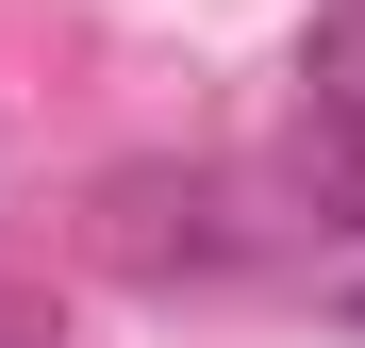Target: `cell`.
Instances as JSON below:
<instances>
[{"label": "cell", "mask_w": 365, "mask_h": 348, "mask_svg": "<svg viewBox=\"0 0 365 348\" xmlns=\"http://www.w3.org/2000/svg\"><path fill=\"white\" fill-rule=\"evenodd\" d=\"M299 83H316V133H365V0H332V17H316Z\"/></svg>", "instance_id": "1"}, {"label": "cell", "mask_w": 365, "mask_h": 348, "mask_svg": "<svg viewBox=\"0 0 365 348\" xmlns=\"http://www.w3.org/2000/svg\"><path fill=\"white\" fill-rule=\"evenodd\" d=\"M349 315H365V282H349Z\"/></svg>", "instance_id": "2"}]
</instances>
